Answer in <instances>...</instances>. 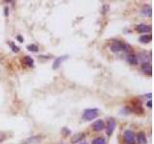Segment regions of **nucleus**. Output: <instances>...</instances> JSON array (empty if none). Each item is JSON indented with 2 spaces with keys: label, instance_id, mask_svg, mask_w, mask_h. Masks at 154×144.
<instances>
[{
  "label": "nucleus",
  "instance_id": "nucleus-1",
  "mask_svg": "<svg viewBox=\"0 0 154 144\" xmlns=\"http://www.w3.org/2000/svg\"><path fill=\"white\" fill-rule=\"evenodd\" d=\"M83 119L87 120V121H91V120L96 118L98 116V110L97 109H87L83 112Z\"/></svg>",
  "mask_w": 154,
  "mask_h": 144
},
{
  "label": "nucleus",
  "instance_id": "nucleus-2",
  "mask_svg": "<svg viewBox=\"0 0 154 144\" xmlns=\"http://www.w3.org/2000/svg\"><path fill=\"white\" fill-rule=\"evenodd\" d=\"M126 47H127V45L123 41H116L111 44L112 52H116V53L121 52V51H124Z\"/></svg>",
  "mask_w": 154,
  "mask_h": 144
},
{
  "label": "nucleus",
  "instance_id": "nucleus-3",
  "mask_svg": "<svg viewBox=\"0 0 154 144\" xmlns=\"http://www.w3.org/2000/svg\"><path fill=\"white\" fill-rule=\"evenodd\" d=\"M123 138H124L125 144H135L136 143V137H135L134 133L131 130H126L123 134Z\"/></svg>",
  "mask_w": 154,
  "mask_h": 144
},
{
  "label": "nucleus",
  "instance_id": "nucleus-4",
  "mask_svg": "<svg viewBox=\"0 0 154 144\" xmlns=\"http://www.w3.org/2000/svg\"><path fill=\"white\" fill-rule=\"evenodd\" d=\"M116 126H117V123H116V121L113 118H110L108 120L107 126H106V133L108 135V137H110V135H112V134L114 133Z\"/></svg>",
  "mask_w": 154,
  "mask_h": 144
},
{
  "label": "nucleus",
  "instance_id": "nucleus-5",
  "mask_svg": "<svg viewBox=\"0 0 154 144\" xmlns=\"http://www.w3.org/2000/svg\"><path fill=\"white\" fill-rule=\"evenodd\" d=\"M68 55H65V56H61V57L56 58V60L54 61V63H53L52 69H54V70L58 69V68L60 67V65L62 64V63H63V62H65V60H68Z\"/></svg>",
  "mask_w": 154,
  "mask_h": 144
},
{
  "label": "nucleus",
  "instance_id": "nucleus-6",
  "mask_svg": "<svg viewBox=\"0 0 154 144\" xmlns=\"http://www.w3.org/2000/svg\"><path fill=\"white\" fill-rule=\"evenodd\" d=\"M92 129H94L95 132H100L105 129V124H104L103 120L99 119V120H96V121L92 124Z\"/></svg>",
  "mask_w": 154,
  "mask_h": 144
},
{
  "label": "nucleus",
  "instance_id": "nucleus-7",
  "mask_svg": "<svg viewBox=\"0 0 154 144\" xmlns=\"http://www.w3.org/2000/svg\"><path fill=\"white\" fill-rule=\"evenodd\" d=\"M142 71L145 73V74H148V75H151V73H152V67H151V64L150 63H142Z\"/></svg>",
  "mask_w": 154,
  "mask_h": 144
},
{
  "label": "nucleus",
  "instance_id": "nucleus-8",
  "mask_svg": "<svg viewBox=\"0 0 154 144\" xmlns=\"http://www.w3.org/2000/svg\"><path fill=\"white\" fill-rule=\"evenodd\" d=\"M136 30L139 33H148L151 31V26L146 24H139L136 27Z\"/></svg>",
  "mask_w": 154,
  "mask_h": 144
},
{
  "label": "nucleus",
  "instance_id": "nucleus-9",
  "mask_svg": "<svg viewBox=\"0 0 154 144\" xmlns=\"http://www.w3.org/2000/svg\"><path fill=\"white\" fill-rule=\"evenodd\" d=\"M86 137V135L84 133H80V134H77V135H74L71 138V143L72 144H75L77 142H82L83 139Z\"/></svg>",
  "mask_w": 154,
  "mask_h": 144
},
{
  "label": "nucleus",
  "instance_id": "nucleus-10",
  "mask_svg": "<svg viewBox=\"0 0 154 144\" xmlns=\"http://www.w3.org/2000/svg\"><path fill=\"white\" fill-rule=\"evenodd\" d=\"M127 62H128V64L131 65H137L139 63V60H138V57L132 53L127 56Z\"/></svg>",
  "mask_w": 154,
  "mask_h": 144
},
{
  "label": "nucleus",
  "instance_id": "nucleus-11",
  "mask_svg": "<svg viewBox=\"0 0 154 144\" xmlns=\"http://www.w3.org/2000/svg\"><path fill=\"white\" fill-rule=\"evenodd\" d=\"M147 142V139H146L145 134L140 132V133L137 134V143L138 144H146Z\"/></svg>",
  "mask_w": 154,
  "mask_h": 144
},
{
  "label": "nucleus",
  "instance_id": "nucleus-12",
  "mask_svg": "<svg viewBox=\"0 0 154 144\" xmlns=\"http://www.w3.org/2000/svg\"><path fill=\"white\" fill-rule=\"evenodd\" d=\"M21 63L24 64V65H26V67H34V63H35V62H34V60L31 57L26 56V57H24L21 60Z\"/></svg>",
  "mask_w": 154,
  "mask_h": 144
},
{
  "label": "nucleus",
  "instance_id": "nucleus-13",
  "mask_svg": "<svg viewBox=\"0 0 154 144\" xmlns=\"http://www.w3.org/2000/svg\"><path fill=\"white\" fill-rule=\"evenodd\" d=\"M152 40V37L150 35H142V36L140 37V41L142 42V43H148Z\"/></svg>",
  "mask_w": 154,
  "mask_h": 144
},
{
  "label": "nucleus",
  "instance_id": "nucleus-14",
  "mask_svg": "<svg viewBox=\"0 0 154 144\" xmlns=\"http://www.w3.org/2000/svg\"><path fill=\"white\" fill-rule=\"evenodd\" d=\"M142 14H144L145 15H147V17H151V12H152V10H151V7L150 6H145L144 7V9H142Z\"/></svg>",
  "mask_w": 154,
  "mask_h": 144
},
{
  "label": "nucleus",
  "instance_id": "nucleus-15",
  "mask_svg": "<svg viewBox=\"0 0 154 144\" xmlns=\"http://www.w3.org/2000/svg\"><path fill=\"white\" fill-rule=\"evenodd\" d=\"M41 137H30L29 139H27V140L24 142V144H29V143H35V142H38L41 140Z\"/></svg>",
  "mask_w": 154,
  "mask_h": 144
},
{
  "label": "nucleus",
  "instance_id": "nucleus-16",
  "mask_svg": "<svg viewBox=\"0 0 154 144\" xmlns=\"http://www.w3.org/2000/svg\"><path fill=\"white\" fill-rule=\"evenodd\" d=\"M92 144H106V141L103 137H96V138L94 139V140H92Z\"/></svg>",
  "mask_w": 154,
  "mask_h": 144
},
{
  "label": "nucleus",
  "instance_id": "nucleus-17",
  "mask_svg": "<svg viewBox=\"0 0 154 144\" xmlns=\"http://www.w3.org/2000/svg\"><path fill=\"white\" fill-rule=\"evenodd\" d=\"M27 49L31 52H38V47L36 44H29L27 45Z\"/></svg>",
  "mask_w": 154,
  "mask_h": 144
},
{
  "label": "nucleus",
  "instance_id": "nucleus-18",
  "mask_svg": "<svg viewBox=\"0 0 154 144\" xmlns=\"http://www.w3.org/2000/svg\"><path fill=\"white\" fill-rule=\"evenodd\" d=\"M8 43H9V45L11 46V48H12V50H13V52L17 53V52L19 51V48H18L17 46L14 43L13 41H9V42H8Z\"/></svg>",
  "mask_w": 154,
  "mask_h": 144
},
{
  "label": "nucleus",
  "instance_id": "nucleus-19",
  "mask_svg": "<svg viewBox=\"0 0 154 144\" xmlns=\"http://www.w3.org/2000/svg\"><path fill=\"white\" fill-rule=\"evenodd\" d=\"M147 107H148V108H151V107H152V105H151V100H149L148 102H147Z\"/></svg>",
  "mask_w": 154,
  "mask_h": 144
},
{
  "label": "nucleus",
  "instance_id": "nucleus-20",
  "mask_svg": "<svg viewBox=\"0 0 154 144\" xmlns=\"http://www.w3.org/2000/svg\"><path fill=\"white\" fill-rule=\"evenodd\" d=\"M17 40H18L19 41H20V42H23V38H22L20 36H17Z\"/></svg>",
  "mask_w": 154,
  "mask_h": 144
},
{
  "label": "nucleus",
  "instance_id": "nucleus-21",
  "mask_svg": "<svg viewBox=\"0 0 154 144\" xmlns=\"http://www.w3.org/2000/svg\"><path fill=\"white\" fill-rule=\"evenodd\" d=\"M8 11H9V10H8V8H5V15L9 14V13H8Z\"/></svg>",
  "mask_w": 154,
  "mask_h": 144
},
{
  "label": "nucleus",
  "instance_id": "nucleus-22",
  "mask_svg": "<svg viewBox=\"0 0 154 144\" xmlns=\"http://www.w3.org/2000/svg\"><path fill=\"white\" fill-rule=\"evenodd\" d=\"M4 138H5V137H4V135H2V137H0V142H2V141L4 140Z\"/></svg>",
  "mask_w": 154,
  "mask_h": 144
},
{
  "label": "nucleus",
  "instance_id": "nucleus-23",
  "mask_svg": "<svg viewBox=\"0 0 154 144\" xmlns=\"http://www.w3.org/2000/svg\"><path fill=\"white\" fill-rule=\"evenodd\" d=\"M80 144H89L88 142H86V141H82V142H81Z\"/></svg>",
  "mask_w": 154,
  "mask_h": 144
}]
</instances>
